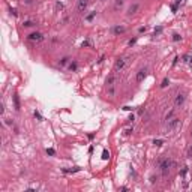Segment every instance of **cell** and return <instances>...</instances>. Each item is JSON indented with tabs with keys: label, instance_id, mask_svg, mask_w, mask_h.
Returning a JSON list of instances; mask_svg holds the SVG:
<instances>
[{
	"label": "cell",
	"instance_id": "obj_19",
	"mask_svg": "<svg viewBox=\"0 0 192 192\" xmlns=\"http://www.w3.org/2000/svg\"><path fill=\"white\" fill-rule=\"evenodd\" d=\"M32 26H33V23H32V21H26L24 23V27H32Z\"/></svg>",
	"mask_w": 192,
	"mask_h": 192
},
{
	"label": "cell",
	"instance_id": "obj_23",
	"mask_svg": "<svg viewBox=\"0 0 192 192\" xmlns=\"http://www.w3.org/2000/svg\"><path fill=\"white\" fill-rule=\"evenodd\" d=\"M188 156H189V158L192 156V146H191V147H189V150H188Z\"/></svg>",
	"mask_w": 192,
	"mask_h": 192
},
{
	"label": "cell",
	"instance_id": "obj_13",
	"mask_svg": "<svg viewBox=\"0 0 192 192\" xmlns=\"http://www.w3.org/2000/svg\"><path fill=\"white\" fill-rule=\"evenodd\" d=\"M170 84V80L168 78H164V81H162V84H161V87H167Z\"/></svg>",
	"mask_w": 192,
	"mask_h": 192
},
{
	"label": "cell",
	"instance_id": "obj_26",
	"mask_svg": "<svg viewBox=\"0 0 192 192\" xmlns=\"http://www.w3.org/2000/svg\"><path fill=\"white\" fill-rule=\"evenodd\" d=\"M176 2H177V3H180V2H182V0H176Z\"/></svg>",
	"mask_w": 192,
	"mask_h": 192
},
{
	"label": "cell",
	"instance_id": "obj_3",
	"mask_svg": "<svg viewBox=\"0 0 192 192\" xmlns=\"http://www.w3.org/2000/svg\"><path fill=\"white\" fill-rule=\"evenodd\" d=\"M87 6H89V0H78V5H77L78 12H84Z\"/></svg>",
	"mask_w": 192,
	"mask_h": 192
},
{
	"label": "cell",
	"instance_id": "obj_2",
	"mask_svg": "<svg viewBox=\"0 0 192 192\" xmlns=\"http://www.w3.org/2000/svg\"><path fill=\"white\" fill-rule=\"evenodd\" d=\"M179 123H180V120H179L177 117H173V119H170V120H168V125H167V129H168V131H173V129H176V128L179 126Z\"/></svg>",
	"mask_w": 192,
	"mask_h": 192
},
{
	"label": "cell",
	"instance_id": "obj_7",
	"mask_svg": "<svg viewBox=\"0 0 192 192\" xmlns=\"http://www.w3.org/2000/svg\"><path fill=\"white\" fill-rule=\"evenodd\" d=\"M27 39H29V41H42L44 38H42L41 33H30V35L27 36Z\"/></svg>",
	"mask_w": 192,
	"mask_h": 192
},
{
	"label": "cell",
	"instance_id": "obj_16",
	"mask_svg": "<svg viewBox=\"0 0 192 192\" xmlns=\"http://www.w3.org/2000/svg\"><path fill=\"white\" fill-rule=\"evenodd\" d=\"M68 60H69L68 57H65V59H62V60H60V65H66V63H68Z\"/></svg>",
	"mask_w": 192,
	"mask_h": 192
},
{
	"label": "cell",
	"instance_id": "obj_21",
	"mask_svg": "<svg viewBox=\"0 0 192 192\" xmlns=\"http://www.w3.org/2000/svg\"><path fill=\"white\" fill-rule=\"evenodd\" d=\"M11 12H12L14 17H17V15H18V14H17V9H11Z\"/></svg>",
	"mask_w": 192,
	"mask_h": 192
},
{
	"label": "cell",
	"instance_id": "obj_20",
	"mask_svg": "<svg viewBox=\"0 0 192 192\" xmlns=\"http://www.w3.org/2000/svg\"><path fill=\"white\" fill-rule=\"evenodd\" d=\"M155 144H156V146H162V141L161 140H155Z\"/></svg>",
	"mask_w": 192,
	"mask_h": 192
},
{
	"label": "cell",
	"instance_id": "obj_9",
	"mask_svg": "<svg viewBox=\"0 0 192 192\" xmlns=\"http://www.w3.org/2000/svg\"><path fill=\"white\" fill-rule=\"evenodd\" d=\"M123 66H125V59H119L116 62V69H122Z\"/></svg>",
	"mask_w": 192,
	"mask_h": 192
},
{
	"label": "cell",
	"instance_id": "obj_1",
	"mask_svg": "<svg viewBox=\"0 0 192 192\" xmlns=\"http://www.w3.org/2000/svg\"><path fill=\"white\" fill-rule=\"evenodd\" d=\"M171 165H173V162L170 161V159H164V161H161V164H159V168L162 170V174H164V176H167V174H168V171H170Z\"/></svg>",
	"mask_w": 192,
	"mask_h": 192
},
{
	"label": "cell",
	"instance_id": "obj_5",
	"mask_svg": "<svg viewBox=\"0 0 192 192\" xmlns=\"http://www.w3.org/2000/svg\"><path fill=\"white\" fill-rule=\"evenodd\" d=\"M183 102H185V95L179 93L177 96H176V101H174V104H176V107H180V105H183Z\"/></svg>",
	"mask_w": 192,
	"mask_h": 192
},
{
	"label": "cell",
	"instance_id": "obj_15",
	"mask_svg": "<svg viewBox=\"0 0 192 192\" xmlns=\"http://www.w3.org/2000/svg\"><path fill=\"white\" fill-rule=\"evenodd\" d=\"M47 153L50 155V156H54V155H56V150H54V149H47Z\"/></svg>",
	"mask_w": 192,
	"mask_h": 192
},
{
	"label": "cell",
	"instance_id": "obj_8",
	"mask_svg": "<svg viewBox=\"0 0 192 192\" xmlns=\"http://www.w3.org/2000/svg\"><path fill=\"white\" fill-rule=\"evenodd\" d=\"M126 29L125 27H113V33H116V35H120V33H123V32H125Z\"/></svg>",
	"mask_w": 192,
	"mask_h": 192
},
{
	"label": "cell",
	"instance_id": "obj_6",
	"mask_svg": "<svg viewBox=\"0 0 192 192\" xmlns=\"http://www.w3.org/2000/svg\"><path fill=\"white\" fill-rule=\"evenodd\" d=\"M12 99H14V107H15V110L20 111V110H21V104H20V98H18V95L15 93V95L12 96Z\"/></svg>",
	"mask_w": 192,
	"mask_h": 192
},
{
	"label": "cell",
	"instance_id": "obj_12",
	"mask_svg": "<svg viewBox=\"0 0 192 192\" xmlns=\"http://www.w3.org/2000/svg\"><path fill=\"white\" fill-rule=\"evenodd\" d=\"M180 39H182L180 35H177V33H174V35H173V41H174V42H177V41H180Z\"/></svg>",
	"mask_w": 192,
	"mask_h": 192
},
{
	"label": "cell",
	"instance_id": "obj_4",
	"mask_svg": "<svg viewBox=\"0 0 192 192\" xmlns=\"http://www.w3.org/2000/svg\"><path fill=\"white\" fill-rule=\"evenodd\" d=\"M146 77H147V69H140L138 74H137V78H135V80H137V83H141Z\"/></svg>",
	"mask_w": 192,
	"mask_h": 192
},
{
	"label": "cell",
	"instance_id": "obj_22",
	"mask_svg": "<svg viewBox=\"0 0 192 192\" xmlns=\"http://www.w3.org/2000/svg\"><path fill=\"white\" fill-rule=\"evenodd\" d=\"M35 117H38V119H39V120H42V117H41V114H39V113H38V111H35Z\"/></svg>",
	"mask_w": 192,
	"mask_h": 192
},
{
	"label": "cell",
	"instance_id": "obj_25",
	"mask_svg": "<svg viewBox=\"0 0 192 192\" xmlns=\"http://www.w3.org/2000/svg\"><path fill=\"white\" fill-rule=\"evenodd\" d=\"M122 3H123V0H117V6H119V5H122Z\"/></svg>",
	"mask_w": 192,
	"mask_h": 192
},
{
	"label": "cell",
	"instance_id": "obj_24",
	"mask_svg": "<svg viewBox=\"0 0 192 192\" xmlns=\"http://www.w3.org/2000/svg\"><path fill=\"white\" fill-rule=\"evenodd\" d=\"M161 32H162V29H161V27H158V29L155 30V35H156V33H161Z\"/></svg>",
	"mask_w": 192,
	"mask_h": 192
},
{
	"label": "cell",
	"instance_id": "obj_17",
	"mask_svg": "<svg viewBox=\"0 0 192 192\" xmlns=\"http://www.w3.org/2000/svg\"><path fill=\"white\" fill-rule=\"evenodd\" d=\"M173 114H174V111H170V113L167 114V117H165V119H167V120H170V119H173Z\"/></svg>",
	"mask_w": 192,
	"mask_h": 192
},
{
	"label": "cell",
	"instance_id": "obj_14",
	"mask_svg": "<svg viewBox=\"0 0 192 192\" xmlns=\"http://www.w3.org/2000/svg\"><path fill=\"white\" fill-rule=\"evenodd\" d=\"M95 15H96V12H92L90 15H87V18H86V20H87V21H92V20L95 18Z\"/></svg>",
	"mask_w": 192,
	"mask_h": 192
},
{
	"label": "cell",
	"instance_id": "obj_10",
	"mask_svg": "<svg viewBox=\"0 0 192 192\" xmlns=\"http://www.w3.org/2000/svg\"><path fill=\"white\" fill-rule=\"evenodd\" d=\"M138 9V5L135 3V5H132L131 8H129V11H128V14H129V15H132V14H135V11Z\"/></svg>",
	"mask_w": 192,
	"mask_h": 192
},
{
	"label": "cell",
	"instance_id": "obj_11",
	"mask_svg": "<svg viewBox=\"0 0 192 192\" xmlns=\"http://www.w3.org/2000/svg\"><path fill=\"white\" fill-rule=\"evenodd\" d=\"M102 159H105V161H107V159H110V152H108V150H104V152H102Z\"/></svg>",
	"mask_w": 192,
	"mask_h": 192
},
{
	"label": "cell",
	"instance_id": "obj_18",
	"mask_svg": "<svg viewBox=\"0 0 192 192\" xmlns=\"http://www.w3.org/2000/svg\"><path fill=\"white\" fill-rule=\"evenodd\" d=\"M69 69H71V71H75V69H77V63H71Z\"/></svg>",
	"mask_w": 192,
	"mask_h": 192
}]
</instances>
